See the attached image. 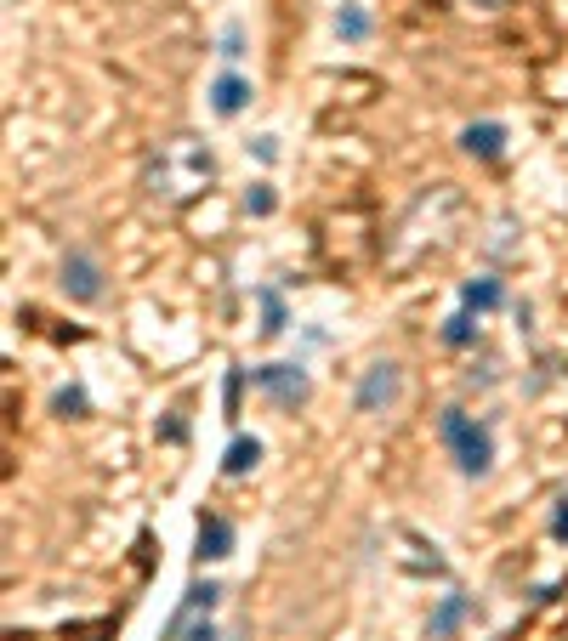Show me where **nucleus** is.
Segmentation results:
<instances>
[{"instance_id": "obj_1", "label": "nucleus", "mask_w": 568, "mask_h": 641, "mask_svg": "<svg viewBox=\"0 0 568 641\" xmlns=\"http://www.w3.org/2000/svg\"><path fill=\"white\" fill-rule=\"evenodd\" d=\"M216 176V159L211 148L199 137H171L154 154V165H148V188L160 193V199H194L205 182Z\"/></svg>"}, {"instance_id": "obj_2", "label": "nucleus", "mask_w": 568, "mask_h": 641, "mask_svg": "<svg viewBox=\"0 0 568 641\" xmlns=\"http://www.w3.org/2000/svg\"><path fill=\"white\" fill-rule=\"evenodd\" d=\"M438 432H444L449 454L461 460L466 477H483V471H489V460H495V443H489V432H483L478 420H466L461 409H449V415L438 420Z\"/></svg>"}, {"instance_id": "obj_3", "label": "nucleus", "mask_w": 568, "mask_h": 641, "mask_svg": "<svg viewBox=\"0 0 568 641\" xmlns=\"http://www.w3.org/2000/svg\"><path fill=\"white\" fill-rule=\"evenodd\" d=\"M398 398H404V369L392 364V358L364 369V381H358V409L364 415H387Z\"/></svg>"}, {"instance_id": "obj_4", "label": "nucleus", "mask_w": 568, "mask_h": 641, "mask_svg": "<svg viewBox=\"0 0 568 641\" xmlns=\"http://www.w3.org/2000/svg\"><path fill=\"white\" fill-rule=\"evenodd\" d=\"M250 381L262 386V392H267L273 403H279V409H302L307 392H313V381H307V375H302L296 364H262L256 375H250Z\"/></svg>"}, {"instance_id": "obj_5", "label": "nucleus", "mask_w": 568, "mask_h": 641, "mask_svg": "<svg viewBox=\"0 0 568 641\" xmlns=\"http://www.w3.org/2000/svg\"><path fill=\"white\" fill-rule=\"evenodd\" d=\"M63 290H69L74 301H86V307L103 295V267H97L91 250H69V256H63Z\"/></svg>"}, {"instance_id": "obj_6", "label": "nucleus", "mask_w": 568, "mask_h": 641, "mask_svg": "<svg viewBox=\"0 0 568 641\" xmlns=\"http://www.w3.org/2000/svg\"><path fill=\"white\" fill-rule=\"evenodd\" d=\"M250 103V86L239 80V74H216V86H211V108L222 114V120H233L239 108Z\"/></svg>"}, {"instance_id": "obj_7", "label": "nucleus", "mask_w": 568, "mask_h": 641, "mask_svg": "<svg viewBox=\"0 0 568 641\" xmlns=\"http://www.w3.org/2000/svg\"><path fill=\"white\" fill-rule=\"evenodd\" d=\"M461 148H466V154H478V159H495L500 148H506V131H500L495 120L466 125V131H461Z\"/></svg>"}, {"instance_id": "obj_8", "label": "nucleus", "mask_w": 568, "mask_h": 641, "mask_svg": "<svg viewBox=\"0 0 568 641\" xmlns=\"http://www.w3.org/2000/svg\"><path fill=\"white\" fill-rule=\"evenodd\" d=\"M233 551V522L228 517H205L199 522V556H228Z\"/></svg>"}, {"instance_id": "obj_9", "label": "nucleus", "mask_w": 568, "mask_h": 641, "mask_svg": "<svg viewBox=\"0 0 568 641\" xmlns=\"http://www.w3.org/2000/svg\"><path fill=\"white\" fill-rule=\"evenodd\" d=\"M256 460H262V443H256V437H233L222 471H228V477H245V471H256Z\"/></svg>"}, {"instance_id": "obj_10", "label": "nucleus", "mask_w": 568, "mask_h": 641, "mask_svg": "<svg viewBox=\"0 0 568 641\" xmlns=\"http://www.w3.org/2000/svg\"><path fill=\"white\" fill-rule=\"evenodd\" d=\"M461 301H466V307H495V301H500V284H495V278H472V284H466V290H461Z\"/></svg>"}, {"instance_id": "obj_11", "label": "nucleus", "mask_w": 568, "mask_h": 641, "mask_svg": "<svg viewBox=\"0 0 568 641\" xmlns=\"http://www.w3.org/2000/svg\"><path fill=\"white\" fill-rule=\"evenodd\" d=\"M461 613H466V596H444V607L432 613V636H449L461 624Z\"/></svg>"}, {"instance_id": "obj_12", "label": "nucleus", "mask_w": 568, "mask_h": 641, "mask_svg": "<svg viewBox=\"0 0 568 641\" xmlns=\"http://www.w3.org/2000/svg\"><path fill=\"white\" fill-rule=\"evenodd\" d=\"M273 205H279V199H273V182H250V193H245L250 216H273Z\"/></svg>"}, {"instance_id": "obj_13", "label": "nucleus", "mask_w": 568, "mask_h": 641, "mask_svg": "<svg viewBox=\"0 0 568 641\" xmlns=\"http://www.w3.org/2000/svg\"><path fill=\"white\" fill-rule=\"evenodd\" d=\"M262 318H267V324H262L267 335L284 330V307H279V295H273V290H262Z\"/></svg>"}, {"instance_id": "obj_14", "label": "nucleus", "mask_w": 568, "mask_h": 641, "mask_svg": "<svg viewBox=\"0 0 568 641\" xmlns=\"http://www.w3.org/2000/svg\"><path fill=\"white\" fill-rule=\"evenodd\" d=\"M336 29H341L347 40H364V35H370V23H364V12H353V6H347V12L336 18Z\"/></svg>"}, {"instance_id": "obj_15", "label": "nucleus", "mask_w": 568, "mask_h": 641, "mask_svg": "<svg viewBox=\"0 0 568 641\" xmlns=\"http://www.w3.org/2000/svg\"><path fill=\"white\" fill-rule=\"evenodd\" d=\"M444 341H449V347H466V341H472V318H466V312H455V318H449Z\"/></svg>"}, {"instance_id": "obj_16", "label": "nucleus", "mask_w": 568, "mask_h": 641, "mask_svg": "<svg viewBox=\"0 0 568 641\" xmlns=\"http://www.w3.org/2000/svg\"><path fill=\"white\" fill-rule=\"evenodd\" d=\"M80 409H86V392H80V386H63V392H57V415H80Z\"/></svg>"}, {"instance_id": "obj_17", "label": "nucleus", "mask_w": 568, "mask_h": 641, "mask_svg": "<svg viewBox=\"0 0 568 641\" xmlns=\"http://www.w3.org/2000/svg\"><path fill=\"white\" fill-rule=\"evenodd\" d=\"M256 159H279V137H256Z\"/></svg>"}, {"instance_id": "obj_18", "label": "nucleus", "mask_w": 568, "mask_h": 641, "mask_svg": "<svg viewBox=\"0 0 568 641\" xmlns=\"http://www.w3.org/2000/svg\"><path fill=\"white\" fill-rule=\"evenodd\" d=\"M188 641H216V630H211V619H205V624H194V630H188Z\"/></svg>"}, {"instance_id": "obj_19", "label": "nucleus", "mask_w": 568, "mask_h": 641, "mask_svg": "<svg viewBox=\"0 0 568 641\" xmlns=\"http://www.w3.org/2000/svg\"><path fill=\"white\" fill-rule=\"evenodd\" d=\"M551 528H557V539H568V500L557 505V522H551Z\"/></svg>"}, {"instance_id": "obj_20", "label": "nucleus", "mask_w": 568, "mask_h": 641, "mask_svg": "<svg viewBox=\"0 0 568 641\" xmlns=\"http://www.w3.org/2000/svg\"><path fill=\"white\" fill-rule=\"evenodd\" d=\"M472 12H495V0H472Z\"/></svg>"}]
</instances>
